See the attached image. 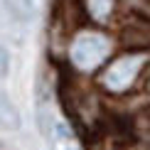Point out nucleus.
Returning a JSON list of instances; mask_svg holds the SVG:
<instances>
[{"instance_id": "2", "label": "nucleus", "mask_w": 150, "mask_h": 150, "mask_svg": "<svg viewBox=\"0 0 150 150\" xmlns=\"http://www.w3.org/2000/svg\"><path fill=\"white\" fill-rule=\"evenodd\" d=\"M143 67V54H126V57L116 59L113 64L106 69L103 74V84L108 91H123L128 89L130 84L135 81V76H138Z\"/></svg>"}, {"instance_id": "4", "label": "nucleus", "mask_w": 150, "mask_h": 150, "mask_svg": "<svg viewBox=\"0 0 150 150\" xmlns=\"http://www.w3.org/2000/svg\"><path fill=\"white\" fill-rule=\"evenodd\" d=\"M20 113H17V108H15V103L10 101V96L8 93H3L0 91V128H5V130H17L20 128Z\"/></svg>"}, {"instance_id": "6", "label": "nucleus", "mask_w": 150, "mask_h": 150, "mask_svg": "<svg viewBox=\"0 0 150 150\" xmlns=\"http://www.w3.org/2000/svg\"><path fill=\"white\" fill-rule=\"evenodd\" d=\"M8 74H10V54H8V49L0 45V79H5Z\"/></svg>"}, {"instance_id": "5", "label": "nucleus", "mask_w": 150, "mask_h": 150, "mask_svg": "<svg viewBox=\"0 0 150 150\" xmlns=\"http://www.w3.org/2000/svg\"><path fill=\"white\" fill-rule=\"evenodd\" d=\"M86 8L93 20H106L113 10V0H86Z\"/></svg>"}, {"instance_id": "3", "label": "nucleus", "mask_w": 150, "mask_h": 150, "mask_svg": "<svg viewBox=\"0 0 150 150\" xmlns=\"http://www.w3.org/2000/svg\"><path fill=\"white\" fill-rule=\"evenodd\" d=\"M3 8L20 25H27L35 20V0H3Z\"/></svg>"}, {"instance_id": "1", "label": "nucleus", "mask_w": 150, "mask_h": 150, "mask_svg": "<svg viewBox=\"0 0 150 150\" xmlns=\"http://www.w3.org/2000/svg\"><path fill=\"white\" fill-rule=\"evenodd\" d=\"M108 49H111V45L103 35L84 32L71 45V62L79 69H93V67H98L108 57Z\"/></svg>"}]
</instances>
